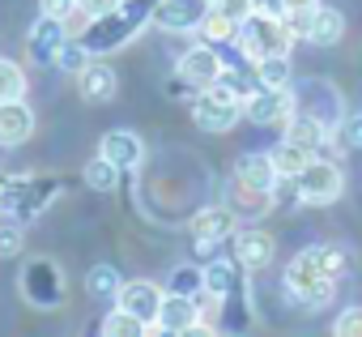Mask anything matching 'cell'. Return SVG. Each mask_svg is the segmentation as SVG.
I'll list each match as a JSON object with an SVG mask.
<instances>
[{
  "instance_id": "3957f363",
  "label": "cell",
  "mask_w": 362,
  "mask_h": 337,
  "mask_svg": "<svg viewBox=\"0 0 362 337\" xmlns=\"http://www.w3.org/2000/svg\"><path fill=\"white\" fill-rule=\"evenodd\" d=\"M235 43H239V52H243V60H252V64H256V60H264V56H290L294 35H290L286 18H273V13L252 9V13L239 22Z\"/></svg>"
},
{
  "instance_id": "ba28073f",
  "label": "cell",
  "mask_w": 362,
  "mask_h": 337,
  "mask_svg": "<svg viewBox=\"0 0 362 337\" xmlns=\"http://www.w3.org/2000/svg\"><path fill=\"white\" fill-rule=\"evenodd\" d=\"M153 324H158V329H145V333H214V329L201 320L197 295H170V290H166V299H162Z\"/></svg>"
},
{
  "instance_id": "836d02e7",
  "label": "cell",
  "mask_w": 362,
  "mask_h": 337,
  "mask_svg": "<svg viewBox=\"0 0 362 337\" xmlns=\"http://www.w3.org/2000/svg\"><path fill=\"white\" fill-rule=\"evenodd\" d=\"M214 9H218L222 18H230L235 26H239V22H243V18H247V13H252L256 5H252V0H214Z\"/></svg>"
},
{
  "instance_id": "f35d334b",
  "label": "cell",
  "mask_w": 362,
  "mask_h": 337,
  "mask_svg": "<svg viewBox=\"0 0 362 337\" xmlns=\"http://www.w3.org/2000/svg\"><path fill=\"white\" fill-rule=\"evenodd\" d=\"M209 5H214V0H209Z\"/></svg>"
},
{
  "instance_id": "f546056e",
  "label": "cell",
  "mask_w": 362,
  "mask_h": 337,
  "mask_svg": "<svg viewBox=\"0 0 362 337\" xmlns=\"http://www.w3.org/2000/svg\"><path fill=\"white\" fill-rule=\"evenodd\" d=\"M235 22L230 18H222L214 5H209V13H205V22H201V35H205V43H226V39H235Z\"/></svg>"
},
{
  "instance_id": "2e32d148",
  "label": "cell",
  "mask_w": 362,
  "mask_h": 337,
  "mask_svg": "<svg viewBox=\"0 0 362 337\" xmlns=\"http://www.w3.org/2000/svg\"><path fill=\"white\" fill-rule=\"evenodd\" d=\"M77 90L86 103H111L115 90H119V73L107 64V60H90L81 73H77Z\"/></svg>"
},
{
  "instance_id": "30bf717a",
  "label": "cell",
  "mask_w": 362,
  "mask_h": 337,
  "mask_svg": "<svg viewBox=\"0 0 362 337\" xmlns=\"http://www.w3.org/2000/svg\"><path fill=\"white\" fill-rule=\"evenodd\" d=\"M22 290L35 307H60L64 299V273L56 269V261H30L22 269Z\"/></svg>"
},
{
  "instance_id": "7c38bea8",
  "label": "cell",
  "mask_w": 362,
  "mask_h": 337,
  "mask_svg": "<svg viewBox=\"0 0 362 337\" xmlns=\"http://www.w3.org/2000/svg\"><path fill=\"white\" fill-rule=\"evenodd\" d=\"M64 39H69V26H64V18H52V13H43V18L30 26V35H26L30 64H56V56H60Z\"/></svg>"
},
{
  "instance_id": "7a4b0ae2",
  "label": "cell",
  "mask_w": 362,
  "mask_h": 337,
  "mask_svg": "<svg viewBox=\"0 0 362 337\" xmlns=\"http://www.w3.org/2000/svg\"><path fill=\"white\" fill-rule=\"evenodd\" d=\"M153 5H158V0H124L119 9H111V13H103V18H90L77 39H81L90 52L103 56V52L128 43L132 35H141V26L153 22Z\"/></svg>"
},
{
  "instance_id": "d6986e66",
  "label": "cell",
  "mask_w": 362,
  "mask_h": 337,
  "mask_svg": "<svg viewBox=\"0 0 362 337\" xmlns=\"http://www.w3.org/2000/svg\"><path fill=\"white\" fill-rule=\"evenodd\" d=\"M98 154H107L119 171H136V166L145 162V145H141V137L136 132H128V128H115V132H107L103 137V145H98Z\"/></svg>"
},
{
  "instance_id": "4316f807",
  "label": "cell",
  "mask_w": 362,
  "mask_h": 337,
  "mask_svg": "<svg viewBox=\"0 0 362 337\" xmlns=\"http://www.w3.org/2000/svg\"><path fill=\"white\" fill-rule=\"evenodd\" d=\"M166 290L170 295H205V269L201 265H179L166 278Z\"/></svg>"
},
{
  "instance_id": "d590c367",
  "label": "cell",
  "mask_w": 362,
  "mask_h": 337,
  "mask_svg": "<svg viewBox=\"0 0 362 337\" xmlns=\"http://www.w3.org/2000/svg\"><path fill=\"white\" fill-rule=\"evenodd\" d=\"M124 0H77V9L86 13V18H103V13H111V9H119Z\"/></svg>"
},
{
  "instance_id": "4dcf8cb0",
  "label": "cell",
  "mask_w": 362,
  "mask_h": 337,
  "mask_svg": "<svg viewBox=\"0 0 362 337\" xmlns=\"http://www.w3.org/2000/svg\"><path fill=\"white\" fill-rule=\"evenodd\" d=\"M103 333L107 337H136V333H145V324L132 316V312H124V307H115L107 320H103Z\"/></svg>"
},
{
  "instance_id": "603a6c76",
  "label": "cell",
  "mask_w": 362,
  "mask_h": 337,
  "mask_svg": "<svg viewBox=\"0 0 362 337\" xmlns=\"http://www.w3.org/2000/svg\"><path fill=\"white\" fill-rule=\"evenodd\" d=\"M119 176H124V171H119V166H115L107 154L90 158V162H86V171H81V180H86L90 193H115V188H119Z\"/></svg>"
},
{
  "instance_id": "8992f818",
  "label": "cell",
  "mask_w": 362,
  "mask_h": 337,
  "mask_svg": "<svg viewBox=\"0 0 362 337\" xmlns=\"http://www.w3.org/2000/svg\"><path fill=\"white\" fill-rule=\"evenodd\" d=\"M294 111H298V103H294V90H290V86H281V90L260 86V90L243 103V115H247L256 128H286V124L294 120Z\"/></svg>"
},
{
  "instance_id": "52a82bcc",
  "label": "cell",
  "mask_w": 362,
  "mask_h": 337,
  "mask_svg": "<svg viewBox=\"0 0 362 337\" xmlns=\"http://www.w3.org/2000/svg\"><path fill=\"white\" fill-rule=\"evenodd\" d=\"M222 69H226V60H222L218 43H201V47H188L184 56H179L175 77L184 81L188 90H209V86L222 77Z\"/></svg>"
},
{
  "instance_id": "5b68a950",
  "label": "cell",
  "mask_w": 362,
  "mask_h": 337,
  "mask_svg": "<svg viewBox=\"0 0 362 337\" xmlns=\"http://www.w3.org/2000/svg\"><path fill=\"white\" fill-rule=\"evenodd\" d=\"M239 115H243V103L230 90H222V86H209V90H201L192 98V120L205 132H230L239 124Z\"/></svg>"
},
{
  "instance_id": "d4e9b609",
  "label": "cell",
  "mask_w": 362,
  "mask_h": 337,
  "mask_svg": "<svg viewBox=\"0 0 362 337\" xmlns=\"http://www.w3.org/2000/svg\"><path fill=\"white\" fill-rule=\"evenodd\" d=\"M256 77H260V86H269V90L290 86V81H294L290 56H264V60H256Z\"/></svg>"
},
{
  "instance_id": "e575fe53",
  "label": "cell",
  "mask_w": 362,
  "mask_h": 337,
  "mask_svg": "<svg viewBox=\"0 0 362 337\" xmlns=\"http://www.w3.org/2000/svg\"><path fill=\"white\" fill-rule=\"evenodd\" d=\"M22 252V227H0V261Z\"/></svg>"
},
{
  "instance_id": "83f0119b",
  "label": "cell",
  "mask_w": 362,
  "mask_h": 337,
  "mask_svg": "<svg viewBox=\"0 0 362 337\" xmlns=\"http://www.w3.org/2000/svg\"><path fill=\"white\" fill-rule=\"evenodd\" d=\"M90 60H94V52H90L77 35H69V39H64V47H60V56H56V64H60L64 73H73V77H77Z\"/></svg>"
},
{
  "instance_id": "9c48e42d",
  "label": "cell",
  "mask_w": 362,
  "mask_h": 337,
  "mask_svg": "<svg viewBox=\"0 0 362 337\" xmlns=\"http://www.w3.org/2000/svg\"><path fill=\"white\" fill-rule=\"evenodd\" d=\"M294 103H298V111L303 115H315L320 124H328L332 132L341 128V120H345V107H341V94L332 90V81H320V77H311V81H303L298 90H294Z\"/></svg>"
},
{
  "instance_id": "8fae6325",
  "label": "cell",
  "mask_w": 362,
  "mask_h": 337,
  "mask_svg": "<svg viewBox=\"0 0 362 337\" xmlns=\"http://www.w3.org/2000/svg\"><path fill=\"white\" fill-rule=\"evenodd\" d=\"M205 13H209V0H158L153 26L170 30V35H192V30H201Z\"/></svg>"
},
{
  "instance_id": "9a60e30c",
  "label": "cell",
  "mask_w": 362,
  "mask_h": 337,
  "mask_svg": "<svg viewBox=\"0 0 362 337\" xmlns=\"http://www.w3.org/2000/svg\"><path fill=\"white\" fill-rule=\"evenodd\" d=\"M162 299H166V295H162L153 282H124V286H119V295H115V307L132 312L141 324H153V320H158Z\"/></svg>"
},
{
  "instance_id": "277c9868",
  "label": "cell",
  "mask_w": 362,
  "mask_h": 337,
  "mask_svg": "<svg viewBox=\"0 0 362 337\" xmlns=\"http://www.w3.org/2000/svg\"><path fill=\"white\" fill-rule=\"evenodd\" d=\"M294 193L303 205H332L341 193H345V176H341V166L328 162V158H311L303 171L294 176Z\"/></svg>"
},
{
  "instance_id": "5bb4252c",
  "label": "cell",
  "mask_w": 362,
  "mask_h": 337,
  "mask_svg": "<svg viewBox=\"0 0 362 337\" xmlns=\"http://www.w3.org/2000/svg\"><path fill=\"white\" fill-rule=\"evenodd\" d=\"M230 252H235V261L243 265V273H252V269H264V265L273 261L277 244H273L269 231L247 227V231H235V235H230Z\"/></svg>"
},
{
  "instance_id": "484cf974",
  "label": "cell",
  "mask_w": 362,
  "mask_h": 337,
  "mask_svg": "<svg viewBox=\"0 0 362 337\" xmlns=\"http://www.w3.org/2000/svg\"><path fill=\"white\" fill-rule=\"evenodd\" d=\"M119 286H124V278H119L115 265H94V269L86 273V290H90L94 299H115Z\"/></svg>"
},
{
  "instance_id": "cb8c5ba5",
  "label": "cell",
  "mask_w": 362,
  "mask_h": 337,
  "mask_svg": "<svg viewBox=\"0 0 362 337\" xmlns=\"http://www.w3.org/2000/svg\"><path fill=\"white\" fill-rule=\"evenodd\" d=\"M269 154H273V162H277V171H281L286 180H294V176L303 171V166H307V162L315 158L311 149H303V145H298V141H290V137H281V141H277V145H273Z\"/></svg>"
},
{
  "instance_id": "d6a6232c",
  "label": "cell",
  "mask_w": 362,
  "mask_h": 337,
  "mask_svg": "<svg viewBox=\"0 0 362 337\" xmlns=\"http://www.w3.org/2000/svg\"><path fill=\"white\" fill-rule=\"evenodd\" d=\"M332 333H337V337H362V307H345V312L337 316Z\"/></svg>"
},
{
  "instance_id": "1f68e13d",
  "label": "cell",
  "mask_w": 362,
  "mask_h": 337,
  "mask_svg": "<svg viewBox=\"0 0 362 337\" xmlns=\"http://www.w3.org/2000/svg\"><path fill=\"white\" fill-rule=\"evenodd\" d=\"M337 137H341V145H345V149H362V111H349V115L341 120Z\"/></svg>"
},
{
  "instance_id": "f1b7e54d",
  "label": "cell",
  "mask_w": 362,
  "mask_h": 337,
  "mask_svg": "<svg viewBox=\"0 0 362 337\" xmlns=\"http://www.w3.org/2000/svg\"><path fill=\"white\" fill-rule=\"evenodd\" d=\"M22 94H26V73L13 60H0V103L22 98Z\"/></svg>"
},
{
  "instance_id": "44dd1931",
  "label": "cell",
  "mask_w": 362,
  "mask_h": 337,
  "mask_svg": "<svg viewBox=\"0 0 362 337\" xmlns=\"http://www.w3.org/2000/svg\"><path fill=\"white\" fill-rule=\"evenodd\" d=\"M286 137H290V141H298V145H303V149H311V154H324V149L332 145V137H337V132H332L328 124H320L315 115L294 111V120L286 124Z\"/></svg>"
},
{
  "instance_id": "e0dca14e",
  "label": "cell",
  "mask_w": 362,
  "mask_h": 337,
  "mask_svg": "<svg viewBox=\"0 0 362 337\" xmlns=\"http://www.w3.org/2000/svg\"><path fill=\"white\" fill-rule=\"evenodd\" d=\"M35 132V111L22 103V98H9L0 103V145L13 149V145H26Z\"/></svg>"
},
{
  "instance_id": "74e56055",
  "label": "cell",
  "mask_w": 362,
  "mask_h": 337,
  "mask_svg": "<svg viewBox=\"0 0 362 337\" xmlns=\"http://www.w3.org/2000/svg\"><path fill=\"white\" fill-rule=\"evenodd\" d=\"M307 5H320V0H286V9H307Z\"/></svg>"
},
{
  "instance_id": "8d00e7d4",
  "label": "cell",
  "mask_w": 362,
  "mask_h": 337,
  "mask_svg": "<svg viewBox=\"0 0 362 337\" xmlns=\"http://www.w3.org/2000/svg\"><path fill=\"white\" fill-rule=\"evenodd\" d=\"M43 5V13H52V18H69L73 9H77V0H39Z\"/></svg>"
},
{
  "instance_id": "6da1fadb",
  "label": "cell",
  "mask_w": 362,
  "mask_h": 337,
  "mask_svg": "<svg viewBox=\"0 0 362 337\" xmlns=\"http://www.w3.org/2000/svg\"><path fill=\"white\" fill-rule=\"evenodd\" d=\"M349 269V252L337 248V244H315V248H303L290 265H286V295L298 303V307H324L337 290V278Z\"/></svg>"
},
{
  "instance_id": "ac0fdd59",
  "label": "cell",
  "mask_w": 362,
  "mask_h": 337,
  "mask_svg": "<svg viewBox=\"0 0 362 337\" xmlns=\"http://www.w3.org/2000/svg\"><path fill=\"white\" fill-rule=\"evenodd\" d=\"M235 180L247 184V188H256V193H273L277 180H281V171H277L273 154H243L239 166H235Z\"/></svg>"
},
{
  "instance_id": "ffe728a7",
  "label": "cell",
  "mask_w": 362,
  "mask_h": 337,
  "mask_svg": "<svg viewBox=\"0 0 362 337\" xmlns=\"http://www.w3.org/2000/svg\"><path fill=\"white\" fill-rule=\"evenodd\" d=\"M205 290L214 295V299H235L239 290H243V265L230 256V261H209L205 265Z\"/></svg>"
},
{
  "instance_id": "7402d4cb",
  "label": "cell",
  "mask_w": 362,
  "mask_h": 337,
  "mask_svg": "<svg viewBox=\"0 0 362 337\" xmlns=\"http://www.w3.org/2000/svg\"><path fill=\"white\" fill-rule=\"evenodd\" d=\"M341 35H345V18H341V9L315 5V13H311V26H307V43H315V47H332Z\"/></svg>"
},
{
  "instance_id": "4fadbf2b",
  "label": "cell",
  "mask_w": 362,
  "mask_h": 337,
  "mask_svg": "<svg viewBox=\"0 0 362 337\" xmlns=\"http://www.w3.org/2000/svg\"><path fill=\"white\" fill-rule=\"evenodd\" d=\"M235 227H239V214L230 210V205H209V210H201L197 218H192V239H197V248H218V244H226L230 235H235Z\"/></svg>"
}]
</instances>
